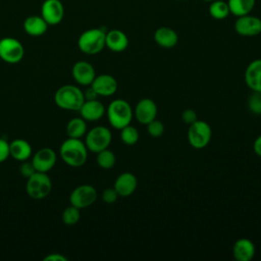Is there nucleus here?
Returning <instances> with one entry per match:
<instances>
[{
  "instance_id": "c9c22d12",
  "label": "nucleus",
  "mask_w": 261,
  "mask_h": 261,
  "mask_svg": "<svg viewBox=\"0 0 261 261\" xmlns=\"http://www.w3.org/2000/svg\"><path fill=\"white\" fill-rule=\"evenodd\" d=\"M43 260L44 261H67V258L60 253H51V254H48L46 257H44Z\"/></svg>"
},
{
  "instance_id": "2eb2a0df",
  "label": "nucleus",
  "mask_w": 261,
  "mask_h": 261,
  "mask_svg": "<svg viewBox=\"0 0 261 261\" xmlns=\"http://www.w3.org/2000/svg\"><path fill=\"white\" fill-rule=\"evenodd\" d=\"M71 75L79 85L90 86L96 76V71L90 62L80 60L72 65Z\"/></svg>"
},
{
  "instance_id": "6e6552de",
  "label": "nucleus",
  "mask_w": 261,
  "mask_h": 261,
  "mask_svg": "<svg viewBox=\"0 0 261 261\" xmlns=\"http://www.w3.org/2000/svg\"><path fill=\"white\" fill-rule=\"evenodd\" d=\"M24 56L22 44L15 38L5 37L0 40V58L10 64L18 63Z\"/></svg>"
},
{
  "instance_id": "f704fd0d",
  "label": "nucleus",
  "mask_w": 261,
  "mask_h": 261,
  "mask_svg": "<svg viewBox=\"0 0 261 261\" xmlns=\"http://www.w3.org/2000/svg\"><path fill=\"white\" fill-rule=\"evenodd\" d=\"M9 156V143L0 138V163L4 162Z\"/></svg>"
},
{
  "instance_id": "dca6fc26",
  "label": "nucleus",
  "mask_w": 261,
  "mask_h": 261,
  "mask_svg": "<svg viewBox=\"0 0 261 261\" xmlns=\"http://www.w3.org/2000/svg\"><path fill=\"white\" fill-rule=\"evenodd\" d=\"M137 186H138L137 176L129 171H125L120 173L116 177L113 188L115 189L119 197L126 198V197H129L132 194H134V192L137 189Z\"/></svg>"
},
{
  "instance_id": "6ab92c4d",
  "label": "nucleus",
  "mask_w": 261,
  "mask_h": 261,
  "mask_svg": "<svg viewBox=\"0 0 261 261\" xmlns=\"http://www.w3.org/2000/svg\"><path fill=\"white\" fill-rule=\"evenodd\" d=\"M255 252L254 243L247 238L237 240L232 246V255L237 261H251L255 256Z\"/></svg>"
},
{
  "instance_id": "4468645a",
  "label": "nucleus",
  "mask_w": 261,
  "mask_h": 261,
  "mask_svg": "<svg viewBox=\"0 0 261 261\" xmlns=\"http://www.w3.org/2000/svg\"><path fill=\"white\" fill-rule=\"evenodd\" d=\"M98 96L109 97L116 93L118 84L114 76L108 73H102L96 75L92 84L90 85Z\"/></svg>"
},
{
  "instance_id": "58836bf2",
  "label": "nucleus",
  "mask_w": 261,
  "mask_h": 261,
  "mask_svg": "<svg viewBox=\"0 0 261 261\" xmlns=\"http://www.w3.org/2000/svg\"><path fill=\"white\" fill-rule=\"evenodd\" d=\"M203 1H205V2H209V3H211L212 1H214V0H203Z\"/></svg>"
},
{
  "instance_id": "f257e3e1",
  "label": "nucleus",
  "mask_w": 261,
  "mask_h": 261,
  "mask_svg": "<svg viewBox=\"0 0 261 261\" xmlns=\"http://www.w3.org/2000/svg\"><path fill=\"white\" fill-rule=\"evenodd\" d=\"M88 148L81 139L68 138L60 146L59 155L70 167H81L88 159Z\"/></svg>"
},
{
  "instance_id": "9b49d317",
  "label": "nucleus",
  "mask_w": 261,
  "mask_h": 261,
  "mask_svg": "<svg viewBox=\"0 0 261 261\" xmlns=\"http://www.w3.org/2000/svg\"><path fill=\"white\" fill-rule=\"evenodd\" d=\"M234 30L243 37L257 36L261 33V19L250 13L239 16L234 22Z\"/></svg>"
},
{
  "instance_id": "39448f33",
  "label": "nucleus",
  "mask_w": 261,
  "mask_h": 261,
  "mask_svg": "<svg viewBox=\"0 0 261 261\" xmlns=\"http://www.w3.org/2000/svg\"><path fill=\"white\" fill-rule=\"evenodd\" d=\"M52 190V181L47 172L35 171L28 177L25 191L30 198L34 200H41L49 196Z\"/></svg>"
},
{
  "instance_id": "bb28decb",
  "label": "nucleus",
  "mask_w": 261,
  "mask_h": 261,
  "mask_svg": "<svg viewBox=\"0 0 261 261\" xmlns=\"http://www.w3.org/2000/svg\"><path fill=\"white\" fill-rule=\"evenodd\" d=\"M96 154H97L96 162L99 167H101L103 169H110L115 165V162H116L115 154L108 148L104 149Z\"/></svg>"
},
{
  "instance_id": "a878e982",
  "label": "nucleus",
  "mask_w": 261,
  "mask_h": 261,
  "mask_svg": "<svg viewBox=\"0 0 261 261\" xmlns=\"http://www.w3.org/2000/svg\"><path fill=\"white\" fill-rule=\"evenodd\" d=\"M230 13L227 2L222 0H214L209 5V14L214 19H223Z\"/></svg>"
},
{
  "instance_id": "7ed1b4c3",
  "label": "nucleus",
  "mask_w": 261,
  "mask_h": 261,
  "mask_svg": "<svg viewBox=\"0 0 261 261\" xmlns=\"http://www.w3.org/2000/svg\"><path fill=\"white\" fill-rule=\"evenodd\" d=\"M55 104L64 110L79 111L85 102L84 92L74 85H64L54 94Z\"/></svg>"
},
{
  "instance_id": "2f4dec72",
  "label": "nucleus",
  "mask_w": 261,
  "mask_h": 261,
  "mask_svg": "<svg viewBox=\"0 0 261 261\" xmlns=\"http://www.w3.org/2000/svg\"><path fill=\"white\" fill-rule=\"evenodd\" d=\"M118 194L115 191V189L112 188H106L101 195V198L103 200V202H105L106 204H113L116 202V200L118 199Z\"/></svg>"
},
{
  "instance_id": "0eeeda50",
  "label": "nucleus",
  "mask_w": 261,
  "mask_h": 261,
  "mask_svg": "<svg viewBox=\"0 0 261 261\" xmlns=\"http://www.w3.org/2000/svg\"><path fill=\"white\" fill-rule=\"evenodd\" d=\"M112 141V134L110 129L104 125H97L92 127L86 134L85 144L89 151L98 153L107 149Z\"/></svg>"
},
{
  "instance_id": "b1692460",
  "label": "nucleus",
  "mask_w": 261,
  "mask_h": 261,
  "mask_svg": "<svg viewBox=\"0 0 261 261\" xmlns=\"http://www.w3.org/2000/svg\"><path fill=\"white\" fill-rule=\"evenodd\" d=\"M68 138L81 139L87 134V122L83 117H73L71 118L65 127Z\"/></svg>"
},
{
  "instance_id": "4c0bfd02",
  "label": "nucleus",
  "mask_w": 261,
  "mask_h": 261,
  "mask_svg": "<svg viewBox=\"0 0 261 261\" xmlns=\"http://www.w3.org/2000/svg\"><path fill=\"white\" fill-rule=\"evenodd\" d=\"M253 150L257 156L261 157V135L255 139L253 143Z\"/></svg>"
},
{
  "instance_id": "20e7f679",
  "label": "nucleus",
  "mask_w": 261,
  "mask_h": 261,
  "mask_svg": "<svg viewBox=\"0 0 261 261\" xmlns=\"http://www.w3.org/2000/svg\"><path fill=\"white\" fill-rule=\"evenodd\" d=\"M105 37L106 32L102 29H89L80 35L77 39V47L85 54H98L105 47Z\"/></svg>"
},
{
  "instance_id": "4be33fe9",
  "label": "nucleus",
  "mask_w": 261,
  "mask_h": 261,
  "mask_svg": "<svg viewBox=\"0 0 261 261\" xmlns=\"http://www.w3.org/2000/svg\"><path fill=\"white\" fill-rule=\"evenodd\" d=\"M49 24L44 20L41 15L28 16L23 21L24 32L32 37H40L48 30Z\"/></svg>"
},
{
  "instance_id": "7c9ffc66",
  "label": "nucleus",
  "mask_w": 261,
  "mask_h": 261,
  "mask_svg": "<svg viewBox=\"0 0 261 261\" xmlns=\"http://www.w3.org/2000/svg\"><path fill=\"white\" fill-rule=\"evenodd\" d=\"M147 132L153 138H159L164 133V124L162 121L154 119L147 124Z\"/></svg>"
},
{
  "instance_id": "c85d7f7f",
  "label": "nucleus",
  "mask_w": 261,
  "mask_h": 261,
  "mask_svg": "<svg viewBox=\"0 0 261 261\" xmlns=\"http://www.w3.org/2000/svg\"><path fill=\"white\" fill-rule=\"evenodd\" d=\"M62 222L66 225H74L76 224L81 219V209L69 205L66 207L61 215Z\"/></svg>"
},
{
  "instance_id": "a211bd4d",
  "label": "nucleus",
  "mask_w": 261,
  "mask_h": 261,
  "mask_svg": "<svg viewBox=\"0 0 261 261\" xmlns=\"http://www.w3.org/2000/svg\"><path fill=\"white\" fill-rule=\"evenodd\" d=\"M245 83L252 92H261V58L251 61L244 74Z\"/></svg>"
},
{
  "instance_id": "9d476101",
  "label": "nucleus",
  "mask_w": 261,
  "mask_h": 261,
  "mask_svg": "<svg viewBox=\"0 0 261 261\" xmlns=\"http://www.w3.org/2000/svg\"><path fill=\"white\" fill-rule=\"evenodd\" d=\"M41 16L49 25L60 23L64 16V7L60 0H45L41 6Z\"/></svg>"
},
{
  "instance_id": "f3484780",
  "label": "nucleus",
  "mask_w": 261,
  "mask_h": 261,
  "mask_svg": "<svg viewBox=\"0 0 261 261\" xmlns=\"http://www.w3.org/2000/svg\"><path fill=\"white\" fill-rule=\"evenodd\" d=\"M79 112L81 117H83L86 121H97L103 117L106 109L101 101L98 99H93L85 100Z\"/></svg>"
},
{
  "instance_id": "cd10ccee",
  "label": "nucleus",
  "mask_w": 261,
  "mask_h": 261,
  "mask_svg": "<svg viewBox=\"0 0 261 261\" xmlns=\"http://www.w3.org/2000/svg\"><path fill=\"white\" fill-rule=\"evenodd\" d=\"M139 139H140V135L138 129L135 126L128 124L120 129V140L122 141L123 144L127 146H132L137 144Z\"/></svg>"
},
{
  "instance_id": "5701e85b",
  "label": "nucleus",
  "mask_w": 261,
  "mask_h": 261,
  "mask_svg": "<svg viewBox=\"0 0 261 261\" xmlns=\"http://www.w3.org/2000/svg\"><path fill=\"white\" fill-rule=\"evenodd\" d=\"M9 155L17 161H25L32 155V147L28 141L15 139L9 143Z\"/></svg>"
},
{
  "instance_id": "1a4fd4ad",
  "label": "nucleus",
  "mask_w": 261,
  "mask_h": 261,
  "mask_svg": "<svg viewBox=\"0 0 261 261\" xmlns=\"http://www.w3.org/2000/svg\"><path fill=\"white\" fill-rule=\"evenodd\" d=\"M98 194L96 189L91 185H81L72 190L69 195V204L85 209L92 206L97 200Z\"/></svg>"
},
{
  "instance_id": "f03ea898",
  "label": "nucleus",
  "mask_w": 261,
  "mask_h": 261,
  "mask_svg": "<svg viewBox=\"0 0 261 261\" xmlns=\"http://www.w3.org/2000/svg\"><path fill=\"white\" fill-rule=\"evenodd\" d=\"M105 113L110 125L118 130L130 124L134 117V110L130 104L124 99L112 100L107 106Z\"/></svg>"
},
{
  "instance_id": "f8f14e48",
  "label": "nucleus",
  "mask_w": 261,
  "mask_h": 261,
  "mask_svg": "<svg viewBox=\"0 0 261 261\" xmlns=\"http://www.w3.org/2000/svg\"><path fill=\"white\" fill-rule=\"evenodd\" d=\"M157 112L156 103L151 98H143L137 103L134 115L139 123L147 125L149 122L156 119Z\"/></svg>"
},
{
  "instance_id": "412c9836",
  "label": "nucleus",
  "mask_w": 261,
  "mask_h": 261,
  "mask_svg": "<svg viewBox=\"0 0 261 261\" xmlns=\"http://www.w3.org/2000/svg\"><path fill=\"white\" fill-rule=\"evenodd\" d=\"M154 41L162 48H173L178 42L176 32L168 27H160L154 33Z\"/></svg>"
},
{
  "instance_id": "423d86ee",
  "label": "nucleus",
  "mask_w": 261,
  "mask_h": 261,
  "mask_svg": "<svg viewBox=\"0 0 261 261\" xmlns=\"http://www.w3.org/2000/svg\"><path fill=\"white\" fill-rule=\"evenodd\" d=\"M187 138L190 146L194 149H204L212 138L211 126L205 120L198 119L189 125Z\"/></svg>"
},
{
  "instance_id": "c756f323",
  "label": "nucleus",
  "mask_w": 261,
  "mask_h": 261,
  "mask_svg": "<svg viewBox=\"0 0 261 261\" xmlns=\"http://www.w3.org/2000/svg\"><path fill=\"white\" fill-rule=\"evenodd\" d=\"M249 110L256 115H261V92H253L248 99Z\"/></svg>"
},
{
  "instance_id": "393cba45",
  "label": "nucleus",
  "mask_w": 261,
  "mask_h": 261,
  "mask_svg": "<svg viewBox=\"0 0 261 261\" xmlns=\"http://www.w3.org/2000/svg\"><path fill=\"white\" fill-rule=\"evenodd\" d=\"M256 0H228L227 4L230 13L237 17L249 14L255 6Z\"/></svg>"
},
{
  "instance_id": "72a5a7b5",
  "label": "nucleus",
  "mask_w": 261,
  "mask_h": 261,
  "mask_svg": "<svg viewBox=\"0 0 261 261\" xmlns=\"http://www.w3.org/2000/svg\"><path fill=\"white\" fill-rule=\"evenodd\" d=\"M19 171H20V174H21L22 176H24V177L28 178V177H30V176L36 171V169H35L33 163H32V161H31V162H28V161L25 160V161H22L21 165L19 166Z\"/></svg>"
},
{
  "instance_id": "e433bc0d",
  "label": "nucleus",
  "mask_w": 261,
  "mask_h": 261,
  "mask_svg": "<svg viewBox=\"0 0 261 261\" xmlns=\"http://www.w3.org/2000/svg\"><path fill=\"white\" fill-rule=\"evenodd\" d=\"M84 96H85V100H93V99H98V95L97 93L94 91V89L89 86V88L84 92Z\"/></svg>"
},
{
  "instance_id": "473e14b6",
  "label": "nucleus",
  "mask_w": 261,
  "mask_h": 261,
  "mask_svg": "<svg viewBox=\"0 0 261 261\" xmlns=\"http://www.w3.org/2000/svg\"><path fill=\"white\" fill-rule=\"evenodd\" d=\"M181 119L185 123H187L188 125L192 124L193 122H195L196 120H198V115L197 112L194 109H186L182 111L181 113Z\"/></svg>"
},
{
  "instance_id": "ddd939ff",
  "label": "nucleus",
  "mask_w": 261,
  "mask_h": 261,
  "mask_svg": "<svg viewBox=\"0 0 261 261\" xmlns=\"http://www.w3.org/2000/svg\"><path fill=\"white\" fill-rule=\"evenodd\" d=\"M56 159L57 155L55 151L49 147H45L34 154L32 163L36 171L48 173V171H50L56 164Z\"/></svg>"
},
{
  "instance_id": "aec40b11",
  "label": "nucleus",
  "mask_w": 261,
  "mask_h": 261,
  "mask_svg": "<svg viewBox=\"0 0 261 261\" xmlns=\"http://www.w3.org/2000/svg\"><path fill=\"white\" fill-rule=\"evenodd\" d=\"M128 46L127 36L120 30L114 29L106 33L105 47L113 52H122Z\"/></svg>"
}]
</instances>
